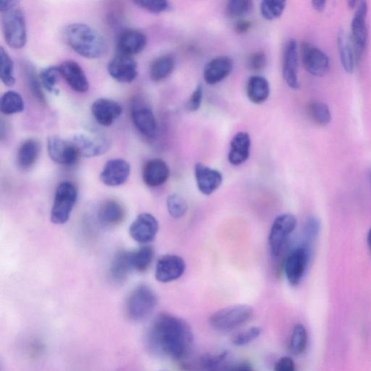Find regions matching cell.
<instances>
[{
	"mask_svg": "<svg viewBox=\"0 0 371 371\" xmlns=\"http://www.w3.org/2000/svg\"><path fill=\"white\" fill-rule=\"evenodd\" d=\"M186 270L184 260L175 255H165L158 259L155 278L159 282L169 283L181 278Z\"/></svg>",
	"mask_w": 371,
	"mask_h": 371,
	"instance_id": "cell-13",
	"label": "cell"
},
{
	"mask_svg": "<svg viewBox=\"0 0 371 371\" xmlns=\"http://www.w3.org/2000/svg\"><path fill=\"white\" fill-rule=\"evenodd\" d=\"M0 110L5 115L22 113L24 110V101L19 93L15 91L6 93L0 100Z\"/></svg>",
	"mask_w": 371,
	"mask_h": 371,
	"instance_id": "cell-32",
	"label": "cell"
},
{
	"mask_svg": "<svg viewBox=\"0 0 371 371\" xmlns=\"http://www.w3.org/2000/svg\"><path fill=\"white\" fill-rule=\"evenodd\" d=\"M2 13L3 31L7 44L14 49L23 48L27 41L24 13L16 6Z\"/></svg>",
	"mask_w": 371,
	"mask_h": 371,
	"instance_id": "cell-4",
	"label": "cell"
},
{
	"mask_svg": "<svg viewBox=\"0 0 371 371\" xmlns=\"http://www.w3.org/2000/svg\"><path fill=\"white\" fill-rule=\"evenodd\" d=\"M130 164L123 159H112L106 163L101 174L102 182L109 187H118L125 184L129 177Z\"/></svg>",
	"mask_w": 371,
	"mask_h": 371,
	"instance_id": "cell-17",
	"label": "cell"
},
{
	"mask_svg": "<svg viewBox=\"0 0 371 371\" xmlns=\"http://www.w3.org/2000/svg\"><path fill=\"white\" fill-rule=\"evenodd\" d=\"M155 253L151 246H145L131 252L133 269L140 273L147 271L153 261Z\"/></svg>",
	"mask_w": 371,
	"mask_h": 371,
	"instance_id": "cell-33",
	"label": "cell"
},
{
	"mask_svg": "<svg viewBox=\"0 0 371 371\" xmlns=\"http://www.w3.org/2000/svg\"><path fill=\"white\" fill-rule=\"evenodd\" d=\"M299 55L298 46L294 39L287 41L283 58V78L292 90H297L299 87L298 79Z\"/></svg>",
	"mask_w": 371,
	"mask_h": 371,
	"instance_id": "cell-15",
	"label": "cell"
},
{
	"mask_svg": "<svg viewBox=\"0 0 371 371\" xmlns=\"http://www.w3.org/2000/svg\"><path fill=\"white\" fill-rule=\"evenodd\" d=\"M134 270L131 252H118L113 259L111 265L110 275L116 283L125 281L129 273Z\"/></svg>",
	"mask_w": 371,
	"mask_h": 371,
	"instance_id": "cell-30",
	"label": "cell"
},
{
	"mask_svg": "<svg viewBox=\"0 0 371 371\" xmlns=\"http://www.w3.org/2000/svg\"><path fill=\"white\" fill-rule=\"evenodd\" d=\"M300 51L303 65L310 74L322 77L327 73L329 59L325 52L309 42H303Z\"/></svg>",
	"mask_w": 371,
	"mask_h": 371,
	"instance_id": "cell-12",
	"label": "cell"
},
{
	"mask_svg": "<svg viewBox=\"0 0 371 371\" xmlns=\"http://www.w3.org/2000/svg\"><path fill=\"white\" fill-rule=\"evenodd\" d=\"M253 313V308L247 305L226 307L217 310L210 316V325L219 331H231L248 322Z\"/></svg>",
	"mask_w": 371,
	"mask_h": 371,
	"instance_id": "cell-3",
	"label": "cell"
},
{
	"mask_svg": "<svg viewBox=\"0 0 371 371\" xmlns=\"http://www.w3.org/2000/svg\"><path fill=\"white\" fill-rule=\"evenodd\" d=\"M297 223L295 216L290 214H281L275 219L269 236V248L273 256L278 257L281 254Z\"/></svg>",
	"mask_w": 371,
	"mask_h": 371,
	"instance_id": "cell-8",
	"label": "cell"
},
{
	"mask_svg": "<svg viewBox=\"0 0 371 371\" xmlns=\"http://www.w3.org/2000/svg\"><path fill=\"white\" fill-rule=\"evenodd\" d=\"M308 336L306 329L301 324L297 325L292 331L290 339V350L295 356L301 355L306 349Z\"/></svg>",
	"mask_w": 371,
	"mask_h": 371,
	"instance_id": "cell-34",
	"label": "cell"
},
{
	"mask_svg": "<svg viewBox=\"0 0 371 371\" xmlns=\"http://www.w3.org/2000/svg\"><path fill=\"white\" fill-rule=\"evenodd\" d=\"M61 76L74 91L84 93L89 90V81L82 68L75 61H66L59 66Z\"/></svg>",
	"mask_w": 371,
	"mask_h": 371,
	"instance_id": "cell-19",
	"label": "cell"
},
{
	"mask_svg": "<svg viewBox=\"0 0 371 371\" xmlns=\"http://www.w3.org/2000/svg\"><path fill=\"white\" fill-rule=\"evenodd\" d=\"M338 45L342 65L347 73L352 74L357 63V58L350 33L341 29L338 35Z\"/></svg>",
	"mask_w": 371,
	"mask_h": 371,
	"instance_id": "cell-26",
	"label": "cell"
},
{
	"mask_svg": "<svg viewBox=\"0 0 371 371\" xmlns=\"http://www.w3.org/2000/svg\"><path fill=\"white\" fill-rule=\"evenodd\" d=\"M267 64V57L263 52H257L247 61V67L251 70H260L266 67Z\"/></svg>",
	"mask_w": 371,
	"mask_h": 371,
	"instance_id": "cell-47",
	"label": "cell"
},
{
	"mask_svg": "<svg viewBox=\"0 0 371 371\" xmlns=\"http://www.w3.org/2000/svg\"><path fill=\"white\" fill-rule=\"evenodd\" d=\"M132 118L137 130L148 139L155 138L157 125L152 110L146 106H135L132 111Z\"/></svg>",
	"mask_w": 371,
	"mask_h": 371,
	"instance_id": "cell-23",
	"label": "cell"
},
{
	"mask_svg": "<svg viewBox=\"0 0 371 371\" xmlns=\"http://www.w3.org/2000/svg\"><path fill=\"white\" fill-rule=\"evenodd\" d=\"M60 77L59 67L49 66L42 70L40 80L46 90L52 93H58L56 86Z\"/></svg>",
	"mask_w": 371,
	"mask_h": 371,
	"instance_id": "cell-37",
	"label": "cell"
},
{
	"mask_svg": "<svg viewBox=\"0 0 371 371\" xmlns=\"http://www.w3.org/2000/svg\"><path fill=\"white\" fill-rule=\"evenodd\" d=\"M310 111L314 120L322 126H326L331 121V113L329 106L322 102H314L310 104Z\"/></svg>",
	"mask_w": 371,
	"mask_h": 371,
	"instance_id": "cell-39",
	"label": "cell"
},
{
	"mask_svg": "<svg viewBox=\"0 0 371 371\" xmlns=\"http://www.w3.org/2000/svg\"><path fill=\"white\" fill-rule=\"evenodd\" d=\"M25 73L30 89L35 97L41 102H45V97L42 91L40 80L38 78L34 68L31 65L25 66Z\"/></svg>",
	"mask_w": 371,
	"mask_h": 371,
	"instance_id": "cell-43",
	"label": "cell"
},
{
	"mask_svg": "<svg viewBox=\"0 0 371 371\" xmlns=\"http://www.w3.org/2000/svg\"><path fill=\"white\" fill-rule=\"evenodd\" d=\"M40 150V144L37 139H30L24 141L17 151V164L24 170L31 168L36 164Z\"/></svg>",
	"mask_w": 371,
	"mask_h": 371,
	"instance_id": "cell-28",
	"label": "cell"
},
{
	"mask_svg": "<svg viewBox=\"0 0 371 371\" xmlns=\"http://www.w3.org/2000/svg\"><path fill=\"white\" fill-rule=\"evenodd\" d=\"M251 139L248 133L241 132L232 139L228 155V162L240 166L248 160L251 153Z\"/></svg>",
	"mask_w": 371,
	"mask_h": 371,
	"instance_id": "cell-25",
	"label": "cell"
},
{
	"mask_svg": "<svg viewBox=\"0 0 371 371\" xmlns=\"http://www.w3.org/2000/svg\"><path fill=\"white\" fill-rule=\"evenodd\" d=\"M48 154L53 161L65 166L75 165L81 155L72 141L58 136H51L47 140Z\"/></svg>",
	"mask_w": 371,
	"mask_h": 371,
	"instance_id": "cell-10",
	"label": "cell"
},
{
	"mask_svg": "<svg viewBox=\"0 0 371 371\" xmlns=\"http://www.w3.org/2000/svg\"><path fill=\"white\" fill-rule=\"evenodd\" d=\"M148 42L145 33L136 29L123 31L118 39V50L121 54L132 56L139 54L146 47Z\"/></svg>",
	"mask_w": 371,
	"mask_h": 371,
	"instance_id": "cell-21",
	"label": "cell"
},
{
	"mask_svg": "<svg viewBox=\"0 0 371 371\" xmlns=\"http://www.w3.org/2000/svg\"><path fill=\"white\" fill-rule=\"evenodd\" d=\"M218 371H255L253 365L247 362H240L231 365H223Z\"/></svg>",
	"mask_w": 371,
	"mask_h": 371,
	"instance_id": "cell-49",
	"label": "cell"
},
{
	"mask_svg": "<svg viewBox=\"0 0 371 371\" xmlns=\"http://www.w3.org/2000/svg\"><path fill=\"white\" fill-rule=\"evenodd\" d=\"M203 98V88L199 84L189 98L186 108L189 112H196L200 108Z\"/></svg>",
	"mask_w": 371,
	"mask_h": 371,
	"instance_id": "cell-46",
	"label": "cell"
},
{
	"mask_svg": "<svg viewBox=\"0 0 371 371\" xmlns=\"http://www.w3.org/2000/svg\"><path fill=\"white\" fill-rule=\"evenodd\" d=\"M108 72L118 82L131 83L138 74L137 63L132 56L118 53L109 63Z\"/></svg>",
	"mask_w": 371,
	"mask_h": 371,
	"instance_id": "cell-14",
	"label": "cell"
},
{
	"mask_svg": "<svg viewBox=\"0 0 371 371\" xmlns=\"http://www.w3.org/2000/svg\"><path fill=\"white\" fill-rule=\"evenodd\" d=\"M73 143L80 155L85 157H95L102 155L110 149L111 143L107 137L93 133H77Z\"/></svg>",
	"mask_w": 371,
	"mask_h": 371,
	"instance_id": "cell-11",
	"label": "cell"
},
{
	"mask_svg": "<svg viewBox=\"0 0 371 371\" xmlns=\"http://www.w3.org/2000/svg\"><path fill=\"white\" fill-rule=\"evenodd\" d=\"M170 169L161 159H152L145 165L143 177L145 184L150 187H160L168 180Z\"/></svg>",
	"mask_w": 371,
	"mask_h": 371,
	"instance_id": "cell-24",
	"label": "cell"
},
{
	"mask_svg": "<svg viewBox=\"0 0 371 371\" xmlns=\"http://www.w3.org/2000/svg\"><path fill=\"white\" fill-rule=\"evenodd\" d=\"M19 4L17 1H5V0H0V11L5 12L16 7Z\"/></svg>",
	"mask_w": 371,
	"mask_h": 371,
	"instance_id": "cell-51",
	"label": "cell"
},
{
	"mask_svg": "<svg viewBox=\"0 0 371 371\" xmlns=\"http://www.w3.org/2000/svg\"><path fill=\"white\" fill-rule=\"evenodd\" d=\"M370 181H371V173H370Z\"/></svg>",
	"mask_w": 371,
	"mask_h": 371,
	"instance_id": "cell-55",
	"label": "cell"
},
{
	"mask_svg": "<svg viewBox=\"0 0 371 371\" xmlns=\"http://www.w3.org/2000/svg\"><path fill=\"white\" fill-rule=\"evenodd\" d=\"M368 12L367 2H359L352 20L350 35L353 45L355 47L357 63H359L362 59L368 45Z\"/></svg>",
	"mask_w": 371,
	"mask_h": 371,
	"instance_id": "cell-9",
	"label": "cell"
},
{
	"mask_svg": "<svg viewBox=\"0 0 371 371\" xmlns=\"http://www.w3.org/2000/svg\"><path fill=\"white\" fill-rule=\"evenodd\" d=\"M310 259V249L302 245L292 250L287 256L284 263V271L292 287H297L302 282Z\"/></svg>",
	"mask_w": 371,
	"mask_h": 371,
	"instance_id": "cell-7",
	"label": "cell"
},
{
	"mask_svg": "<svg viewBox=\"0 0 371 371\" xmlns=\"http://www.w3.org/2000/svg\"><path fill=\"white\" fill-rule=\"evenodd\" d=\"M319 221L315 217L309 218L306 221L304 226L303 235L305 238V243L303 245L309 247V248L310 249L311 245L315 241L317 236H319Z\"/></svg>",
	"mask_w": 371,
	"mask_h": 371,
	"instance_id": "cell-44",
	"label": "cell"
},
{
	"mask_svg": "<svg viewBox=\"0 0 371 371\" xmlns=\"http://www.w3.org/2000/svg\"><path fill=\"white\" fill-rule=\"evenodd\" d=\"M274 371H296L295 363L291 358L283 357L276 363Z\"/></svg>",
	"mask_w": 371,
	"mask_h": 371,
	"instance_id": "cell-48",
	"label": "cell"
},
{
	"mask_svg": "<svg viewBox=\"0 0 371 371\" xmlns=\"http://www.w3.org/2000/svg\"><path fill=\"white\" fill-rule=\"evenodd\" d=\"M311 4L315 10L317 12H322L326 8V2L317 0V1H313Z\"/></svg>",
	"mask_w": 371,
	"mask_h": 371,
	"instance_id": "cell-52",
	"label": "cell"
},
{
	"mask_svg": "<svg viewBox=\"0 0 371 371\" xmlns=\"http://www.w3.org/2000/svg\"><path fill=\"white\" fill-rule=\"evenodd\" d=\"M234 61L226 56H220L211 60L205 67L204 79L210 85L216 84L231 74Z\"/></svg>",
	"mask_w": 371,
	"mask_h": 371,
	"instance_id": "cell-22",
	"label": "cell"
},
{
	"mask_svg": "<svg viewBox=\"0 0 371 371\" xmlns=\"http://www.w3.org/2000/svg\"><path fill=\"white\" fill-rule=\"evenodd\" d=\"M77 198L78 190L74 183L63 182L60 184L51 210V221L57 225L65 223L72 214Z\"/></svg>",
	"mask_w": 371,
	"mask_h": 371,
	"instance_id": "cell-5",
	"label": "cell"
},
{
	"mask_svg": "<svg viewBox=\"0 0 371 371\" xmlns=\"http://www.w3.org/2000/svg\"><path fill=\"white\" fill-rule=\"evenodd\" d=\"M123 111L117 102L106 98H100L92 106V113L100 125L110 127L120 117Z\"/></svg>",
	"mask_w": 371,
	"mask_h": 371,
	"instance_id": "cell-20",
	"label": "cell"
},
{
	"mask_svg": "<svg viewBox=\"0 0 371 371\" xmlns=\"http://www.w3.org/2000/svg\"><path fill=\"white\" fill-rule=\"evenodd\" d=\"M367 243L370 252L371 253V227L369 229L367 236Z\"/></svg>",
	"mask_w": 371,
	"mask_h": 371,
	"instance_id": "cell-53",
	"label": "cell"
},
{
	"mask_svg": "<svg viewBox=\"0 0 371 371\" xmlns=\"http://www.w3.org/2000/svg\"><path fill=\"white\" fill-rule=\"evenodd\" d=\"M246 95L256 104L266 102L270 95L269 81L260 76L251 77L246 84Z\"/></svg>",
	"mask_w": 371,
	"mask_h": 371,
	"instance_id": "cell-29",
	"label": "cell"
},
{
	"mask_svg": "<svg viewBox=\"0 0 371 371\" xmlns=\"http://www.w3.org/2000/svg\"><path fill=\"white\" fill-rule=\"evenodd\" d=\"M194 342L187 322L170 314L158 315L147 336V344L154 354L180 361L187 356Z\"/></svg>",
	"mask_w": 371,
	"mask_h": 371,
	"instance_id": "cell-1",
	"label": "cell"
},
{
	"mask_svg": "<svg viewBox=\"0 0 371 371\" xmlns=\"http://www.w3.org/2000/svg\"><path fill=\"white\" fill-rule=\"evenodd\" d=\"M261 332L262 330L260 327H251L236 334L232 340V342L237 347L246 346L258 339Z\"/></svg>",
	"mask_w": 371,
	"mask_h": 371,
	"instance_id": "cell-42",
	"label": "cell"
},
{
	"mask_svg": "<svg viewBox=\"0 0 371 371\" xmlns=\"http://www.w3.org/2000/svg\"><path fill=\"white\" fill-rule=\"evenodd\" d=\"M159 229L158 221L150 214H141L137 216L129 228L132 238L141 244L152 242Z\"/></svg>",
	"mask_w": 371,
	"mask_h": 371,
	"instance_id": "cell-16",
	"label": "cell"
},
{
	"mask_svg": "<svg viewBox=\"0 0 371 371\" xmlns=\"http://www.w3.org/2000/svg\"><path fill=\"white\" fill-rule=\"evenodd\" d=\"M194 175L200 191L205 196L214 193L223 182V175L220 171L201 163L197 164L194 167Z\"/></svg>",
	"mask_w": 371,
	"mask_h": 371,
	"instance_id": "cell-18",
	"label": "cell"
},
{
	"mask_svg": "<svg viewBox=\"0 0 371 371\" xmlns=\"http://www.w3.org/2000/svg\"><path fill=\"white\" fill-rule=\"evenodd\" d=\"M347 5L349 6V7L350 8L354 9V8H357V6L358 5V2L355 1V0H351V1H348L347 2Z\"/></svg>",
	"mask_w": 371,
	"mask_h": 371,
	"instance_id": "cell-54",
	"label": "cell"
},
{
	"mask_svg": "<svg viewBox=\"0 0 371 371\" xmlns=\"http://www.w3.org/2000/svg\"><path fill=\"white\" fill-rule=\"evenodd\" d=\"M157 305L155 292L146 285L136 287L129 295L127 302V313L134 322L143 321L154 311Z\"/></svg>",
	"mask_w": 371,
	"mask_h": 371,
	"instance_id": "cell-6",
	"label": "cell"
},
{
	"mask_svg": "<svg viewBox=\"0 0 371 371\" xmlns=\"http://www.w3.org/2000/svg\"><path fill=\"white\" fill-rule=\"evenodd\" d=\"M0 78L8 86H13L15 83L13 62L3 47H0Z\"/></svg>",
	"mask_w": 371,
	"mask_h": 371,
	"instance_id": "cell-35",
	"label": "cell"
},
{
	"mask_svg": "<svg viewBox=\"0 0 371 371\" xmlns=\"http://www.w3.org/2000/svg\"><path fill=\"white\" fill-rule=\"evenodd\" d=\"M167 208L169 214L174 219H181L188 210L186 200L179 194H173L167 199Z\"/></svg>",
	"mask_w": 371,
	"mask_h": 371,
	"instance_id": "cell-38",
	"label": "cell"
},
{
	"mask_svg": "<svg viewBox=\"0 0 371 371\" xmlns=\"http://www.w3.org/2000/svg\"><path fill=\"white\" fill-rule=\"evenodd\" d=\"M253 8V3L250 0H232L226 7V13L232 19L240 17L248 14Z\"/></svg>",
	"mask_w": 371,
	"mask_h": 371,
	"instance_id": "cell-40",
	"label": "cell"
},
{
	"mask_svg": "<svg viewBox=\"0 0 371 371\" xmlns=\"http://www.w3.org/2000/svg\"><path fill=\"white\" fill-rule=\"evenodd\" d=\"M251 26V22L248 20H240L236 23L235 30L237 33L242 34L248 31Z\"/></svg>",
	"mask_w": 371,
	"mask_h": 371,
	"instance_id": "cell-50",
	"label": "cell"
},
{
	"mask_svg": "<svg viewBox=\"0 0 371 371\" xmlns=\"http://www.w3.org/2000/svg\"><path fill=\"white\" fill-rule=\"evenodd\" d=\"M134 3L152 13H161L168 10L170 8L169 3L165 0H138Z\"/></svg>",
	"mask_w": 371,
	"mask_h": 371,
	"instance_id": "cell-45",
	"label": "cell"
},
{
	"mask_svg": "<svg viewBox=\"0 0 371 371\" xmlns=\"http://www.w3.org/2000/svg\"><path fill=\"white\" fill-rule=\"evenodd\" d=\"M64 38L68 45L84 58H99L104 52L105 43L102 35L90 26L69 25L65 29Z\"/></svg>",
	"mask_w": 371,
	"mask_h": 371,
	"instance_id": "cell-2",
	"label": "cell"
},
{
	"mask_svg": "<svg viewBox=\"0 0 371 371\" xmlns=\"http://www.w3.org/2000/svg\"><path fill=\"white\" fill-rule=\"evenodd\" d=\"M226 357L227 352L225 350L207 353L202 358V365L207 371H218L223 365Z\"/></svg>",
	"mask_w": 371,
	"mask_h": 371,
	"instance_id": "cell-41",
	"label": "cell"
},
{
	"mask_svg": "<svg viewBox=\"0 0 371 371\" xmlns=\"http://www.w3.org/2000/svg\"><path fill=\"white\" fill-rule=\"evenodd\" d=\"M174 67L175 61L171 56L158 57L151 64L150 79L155 82L162 81L172 74Z\"/></svg>",
	"mask_w": 371,
	"mask_h": 371,
	"instance_id": "cell-31",
	"label": "cell"
},
{
	"mask_svg": "<svg viewBox=\"0 0 371 371\" xmlns=\"http://www.w3.org/2000/svg\"><path fill=\"white\" fill-rule=\"evenodd\" d=\"M287 3L281 0H264L260 3V13L263 19L273 21L284 13Z\"/></svg>",
	"mask_w": 371,
	"mask_h": 371,
	"instance_id": "cell-36",
	"label": "cell"
},
{
	"mask_svg": "<svg viewBox=\"0 0 371 371\" xmlns=\"http://www.w3.org/2000/svg\"><path fill=\"white\" fill-rule=\"evenodd\" d=\"M125 208L116 200L105 202L99 210V221L105 226H117L125 220Z\"/></svg>",
	"mask_w": 371,
	"mask_h": 371,
	"instance_id": "cell-27",
	"label": "cell"
}]
</instances>
